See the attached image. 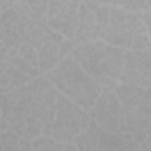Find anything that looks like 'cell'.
<instances>
[{
	"instance_id": "obj_1",
	"label": "cell",
	"mask_w": 151,
	"mask_h": 151,
	"mask_svg": "<svg viewBox=\"0 0 151 151\" xmlns=\"http://www.w3.org/2000/svg\"><path fill=\"white\" fill-rule=\"evenodd\" d=\"M55 87L46 77H36L23 86L0 91V116L6 128L32 140L43 135L45 126L53 119Z\"/></svg>"
},
{
	"instance_id": "obj_2",
	"label": "cell",
	"mask_w": 151,
	"mask_h": 151,
	"mask_svg": "<svg viewBox=\"0 0 151 151\" xmlns=\"http://www.w3.org/2000/svg\"><path fill=\"white\" fill-rule=\"evenodd\" d=\"M69 55L101 89H114L117 86L124 62L123 48L105 43L101 39H94L75 45Z\"/></svg>"
},
{
	"instance_id": "obj_3",
	"label": "cell",
	"mask_w": 151,
	"mask_h": 151,
	"mask_svg": "<svg viewBox=\"0 0 151 151\" xmlns=\"http://www.w3.org/2000/svg\"><path fill=\"white\" fill-rule=\"evenodd\" d=\"M48 82L66 98L89 110L101 93V87L80 68L71 55H66L59 64L46 71Z\"/></svg>"
},
{
	"instance_id": "obj_4",
	"label": "cell",
	"mask_w": 151,
	"mask_h": 151,
	"mask_svg": "<svg viewBox=\"0 0 151 151\" xmlns=\"http://www.w3.org/2000/svg\"><path fill=\"white\" fill-rule=\"evenodd\" d=\"M89 121L91 117L86 109H82L80 105L71 101L69 98H66L62 93L55 89L53 119L45 126L43 135L52 137L60 142H71L78 133H82L87 128Z\"/></svg>"
},
{
	"instance_id": "obj_5",
	"label": "cell",
	"mask_w": 151,
	"mask_h": 151,
	"mask_svg": "<svg viewBox=\"0 0 151 151\" xmlns=\"http://www.w3.org/2000/svg\"><path fill=\"white\" fill-rule=\"evenodd\" d=\"M139 32L149 34V27L142 22V16L139 11H128L124 7L110 6L109 22H107L105 32L101 36V41L119 46L123 50H128L132 46L135 34H139Z\"/></svg>"
},
{
	"instance_id": "obj_6",
	"label": "cell",
	"mask_w": 151,
	"mask_h": 151,
	"mask_svg": "<svg viewBox=\"0 0 151 151\" xmlns=\"http://www.w3.org/2000/svg\"><path fill=\"white\" fill-rule=\"evenodd\" d=\"M89 117L98 126V130L119 133V135L124 133L130 135V116L124 110V107L119 103L112 89H101L100 96L91 107Z\"/></svg>"
},
{
	"instance_id": "obj_7",
	"label": "cell",
	"mask_w": 151,
	"mask_h": 151,
	"mask_svg": "<svg viewBox=\"0 0 151 151\" xmlns=\"http://www.w3.org/2000/svg\"><path fill=\"white\" fill-rule=\"evenodd\" d=\"M109 13H110V6L80 0L73 43L78 45V43L101 39L105 27H107V22H109Z\"/></svg>"
},
{
	"instance_id": "obj_8",
	"label": "cell",
	"mask_w": 151,
	"mask_h": 151,
	"mask_svg": "<svg viewBox=\"0 0 151 151\" xmlns=\"http://www.w3.org/2000/svg\"><path fill=\"white\" fill-rule=\"evenodd\" d=\"M75 43L66 39L62 34L52 30L50 27L46 29V32L43 34V37L39 39V43L36 45V53H37V66L41 71H48L52 69L55 64H59L71 50H73Z\"/></svg>"
},
{
	"instance_id": "obj_9",
	"label": "cell",
	"mask_w": 151,
	"mask_h": 151,
	"mask_svg": "<svg viewBox=\"0 0 151 151\" xmlns=\"http://www.w3.org/2000/svg\"><path fill=\"white\" fill-rule=\"evenodd\" d=\"M117 84H132L140 87L151 86V53L149 50H126Z\"/></svg>"
},
{
	"instance_id": "obj_10",
	"label": "cell",
	"mask_w": 151,
	"mask_h": 151,
	"mask_svg": "<svg viewBox=\"0 0 151 151\" xmlns=\"http://www.w3.org/2000/svg\"><path fill=\"white\" fill-rule=\"evenodd\" d=\"M98 149H140V144L128 133H110L98 130Z\"/></svg>"
},
{
	"instance_id": "obj_11",
	"label": "cell",
	"mask_w": 151,
	"mask_h": 151,
	"mask_svg": "<svg viewBox=\"0 0 151 151\" xmlns=\"http://www.w3.org/2000/svg\"><path fill=\"white\" fill-rule=\"evenodd\" d=\"M29 80H32L29 75H25L23 71H20L16 66H13L9 60L0 59V91L6 89H13L18 86L27 84Z\"/></svg>"
},
{
	"instance_id": "obj_12",
	"label": "cell",
	"mask_w": 151,
	"mask_h": 151,
	"mask_svg": "<svg viewBox=\"0 0 151 151\" xmlns=\"http://www.w3.org/2000/svg\"><path fill=\"white\" fill-rule=\"evenodd\" d=\"M71 142H73L75 149H87V151L98 149V126L93 121H89L87 128L82 133H78Z\"/></svg>"
},
{
	"instance_id": "obj_13",
	"label": "cell",
	"mask_w": 151,
	"mask_h": 151,
	"mask_svg": "<svg viewBox=\"0 0 151 151\" xmlns=\"http://www.w3.org/2000/svg\"><path fill=\"white\" fill-rule=\"evenodd\" d=\"M0 149H30V140L20 137L11 128L0 130Z\"/></svg>"
},
{
	"instance_id": "obj_14",
	"label": "cell",
	"mask_w": 151,
	"mask_h": 151,
	"mask_svg": "<svg viewBox=\"0 0 151 151\" xmlns=\"http://www.w3.org/2000/svg\"><path fill=\"white\" fill-rule=\"evenodd\" d=\"M30 149H75L73 142H60L46 135H39L30 140Z\"/></svg>"
},
{
	"instance_id": "obj_15",
	"label": "cell",
	"mask_w": 151,
	"mask_h": 151,
	"mask_svg": "<svg viewBox=\"0 0 151 151\" xmlns=\"http://www.w3.org/2000/svg\"><path fill=\"white\" fill-rule=\"evenodd\" d=\"M7 60H9L13 66H16L20 71H23L25 75H29L30 78H36V77H39V73H41L37 68H34L32 64H29V62H27L23 57H20V55H14V57H11V59H7Z\"/></svg>"
},
{
	"instance_id": "obj_16",
	"label": "cell",
	"mask_w": 151,
	"mask_h": 151,
	"mask_svg": "<svg viewBox=\"0 0 151 151\" xmlns=\"http://www.w3.org/2000/svg\"><path fill=\"white\" fill-rule=\"evenodd\" d=\"M84 2H96L103 6H116V7H124L128 11H137V0H84Z\"/></svg>"
},
{
	"instance_id": "obj_17",
	"label": "cell",
	"mask_w": 151,
	"mask_h": 151,
	"mask_svg": "<svg viewBox=\"0 0 151 151\" xmlns=\"http://www.w3.org/2000/svg\"><path fill=\"white\" fill-rule=\"evenodd\" d=\"M16 2H18V0H0V13L9 9V7H13Z\"/></svg>"
},
{
	"instance_id": "obj_18",
	"label": "cell",
	"mask_w": 151,
	"mask_h": 151,
	"mask_svg": "<svg viewBox=\"0 0 151 151\" xmlns=\"http://www.w3.org/2000/svg\"><path fill=\"white\" fill-rule=\"evenodd\" d=\"M0 130H6V124L2 123V116H0Z\"/></svg>"
}]
</instances>
